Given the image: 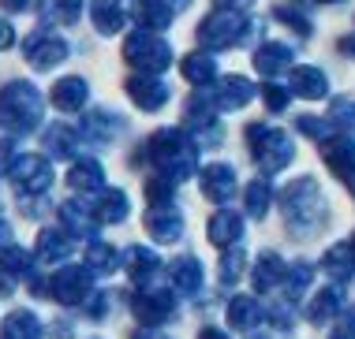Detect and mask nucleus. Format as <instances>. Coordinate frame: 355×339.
I'll return each instance as SVG.
<instances>
[{
    "label": "nucleus",
    "mask_w": 355,
    "mask_h": 339,
    "mask_svg": "<svg viewBox=\"0 0 355 339\" xmlns=\"http://www.w3.org/2000/svg\"><path fill=\"white\" fill-rule=\"evenodd\" d=\"M150 161L157 164V172L165 179H187L195 172V145L187 142L184 131H157L146 145Z\"/></svg>",
    "instance_id": "f257e3e1"
},
{
    "label": "nucleus",
    "mask_w": 355,
    "mask_h": 339,
    "mask_svg": "<svg viewBox=\"0 0 355 339\" xmlns=\"http://www.w3.org/2000/svg\"><path fill=\"white\" fill-rule=\"evenodd\" d=\"M281 205H284L288 228H295L300 235L314 231L325 220V198H322V190L314 179H295L292 187L281 194Z\"/></svg>",
    "instance_id": "f03ea898"
},
{
    "label": "nucleus",
    "mask_w": 355,
    "mask_h": 339,
    "mask_svg": "<svg viewBox=\"0 0 355 339\" xmlns=\"http://www.w3.org/2000/svg\"><path fill=\"white\" fill-rule=\"evenodd\" d=\"M251 30H254V23L239 12V8H217L214 15L202 19L198 42L206 48H232V45H243L247 37H251Z\"/></svg>",
    "instance_id": "7ed1b4c3"
},
{
    "label": "nucleus",
    "mask_w": 355,
    "mask_h": 339,
    "mask_svg": "<svg viewBox=\"0 0 355 339\" xmlns=\"http://www.w3.org/2000/svg\"><path fill=\"white\" fill-rule=\"evenodd\" d=\"M42 120V97L31 82H12L0 90V123L12 131H34Z\"/></svg>",
    "instance_id": "20e7f679"
},
{
    "label": "nucleus",
    "mask_w": 355,
    "mask_h": 339,
    "mask_svg": "<svg viewBox=\"0 0 355 339\" xmlns=\"http://www.w3.org/2000/svg\"><path fill=\"white\" fill-rule=\"evenodd\" d=\"M247 142H251L254 161L262 164V172H281L288 161H292V138L284 131L270 127V123H251L247 127Z\"/></svg>",
    "instance_id": "39448f33"
},
{
    "label": "nucleus",
    "mask_w": 355,
    "mask_h": 339,
    "mask_svg": "<svg viewBox=\"0 0 355 339\" xmlns=\"http://www.w3.org/2000/svg\"><path fill=\"white\" fill-rule=\"evenodd\" d=\"M123 56H128L131 67H139L146 75H157L172 64V48L165 37H157V30H135L123 45Z\"/></svg>",
    "instance_id": "423d86ee"
},
{
    "label": "nucleus",
    "mask_w": 355,
    "mask_h": 339,
    "mask_svg": "<svg viewBox=\"0 0 355 339\" xmlns=\"http://www.w3.org/2000/svg\"><path fill=\"white\" fill-rule=\"evenodd\" d=\"M64 56H68V42H64L60 34L34 30L31 37H26V60H31L37 71H49V67H56Z\"/></svg>",
    "instance_id": "0eeeda50"
},
{
    "label": "nucleus",
    "mask_w": 355,
    "mask_h": 339,
    "mask_svg": "<svg viewBox=\"0 0 355 339\" xmlns=\"http://www.w3.org/2000/svg\"><path fill=\"white\" fill-rule=\"evenodd\" d=\"M322 157L329 164V172L344 183H355V142L352 138H325Z\"/></svg>",
    "instance_id": "6e6552de"
},
{
    "label": "nucleus",
    "mask_w": 355,
    "mask_h": 339,
    "mask_svg": "<svg viewBox=\"0 0 355 339\" xmlns=\"http://www.w3.org/2000/svg\"><path fill=\"white\" fill-rule=\"evenodd\" d=\"M128 93H131V101L139 104V109H146V112H153V109H161V104L168 101V86L157 79V75H135V79L128 82Z\"/></svg>",
    "instance_id": "1a4fd4ad"
},
{
    "label": "nucleus",
    "mask_w": 355,
    "mask_h": 339,
    "mask_svg": "<svg viewBox=\"0 0 355 339\" xmlns=\"http://www.w3.org/2000/svg\"><path fill=\"white\" fill-rule=\"evenodd\" d=\"M288 90H292L295 97H306V101H318V97L329 93V79H325V71H318V67L303 64V67H292Z\"/></svg>",
    "instance_id": "9d476101"
},
{
    "label": "nucleus",
    "mask_w": 355,
    "mask_h": 339,
    "mask_svg": "<svg viewBox=\"0 0 355 339\" xmlns=\"http://www.w3.org/2000/svg\"><path fill=\"white\" fill-rule=\"evenodd\" d=\"M172 309H176V302H172L168 291H146V295L135 298V313L142 324H161L172 317Z\"/></svg>",
    "instance_id": "9b49d317"
},
{
    "label": "nucleus",
    "mask_w": 355,
    "mask_h": 339,
    "mask_svg": "<svg viewBox=\"0 0 355 339\" xmlns=\"http://www.w3.org/2000/svg\"><path fill=\"white\" fill-rule=\"evenodd\" d=\"M202 194L209 201H228L236 194V172L228 168V164H209V168L202 172Z\"/></svg>",
    "instance_id": "f8f14e48"
},
{
    "label": "nucleus",
    "mask_w": 355,
    "mask_h": 339,
    "mask_svg": "<svg viewBox=\"0 0 355 339\" xmlns=\"http://www.w3.org/2000/svg\"><path fill=\"white\" fill-rule=\"evenodd\" d=\"M254 67H258V75H266V79H277L281 71L292 67V48H288L284 42H266L254 53Z\"/></svg>",
    "instance_id": "ddd939ff"
},
{
    "label": "nucleus",
    "mask_w": 355,
    "mask_h": 339,
    "mask_svg": "<svg viewBox=\"0 0 355 339\" xmlns=\"http://www.w3.org/2000/svg\"><path fill=\"white\" fill-rule=\"evenodd\" d=\"M146 228H150V235L161 239V242H172V239L184 235V220H180V212L172 205H153L146 212Z\"/></svg>",
    "instance_id": "4468645a"
},
{
    "label": "nucleus",
    "mask_w": 355,
    "mask_h": 339,
    "mask_svg": "<svg viewBox=\"0 0 355 339\" xmlns=\"http://www.w3.org/2000/svg\"><path fill=\"white\" fill-rule=\"evenodd\" d=\"M12 179L19 183V187L45 190V187H49V179H53V172H49V164H45V161H37L34 153H31V157H19V161H15Z\"/></svg>",
    "instance_id": "2eb2a0df"
},
{
    "label": "nucleus",
    "mask_w": 355,
    "mask_h": 339,
    "mask_svg": "<svg viewBox=\"0 0 355 339\" xmlns=\"http://www.w3.org/2000/svg\"><path fill=\"white\" fill-rule=\"evenodd\" d=\"M214 97H217V109H243V104L254 97V86L247 82L243 75H228V79H220Z\"/></svg>",
    "instance_id": "dca6fc26"
},
{
    "label": "nucleus",
    "mask_w": 355,
    "mask_h": 339,
    "mask_svg": "<svg viewBox=\"0 0 355 339\" xmlns=\"http://www.w3.org/2000/svg\"><path fill=\"white\" fill-rule=\"evenodd\" d=\"M172 15H176V8L168 0H139V8H135V19L142 30H165L172 23Z\"/></svg>",
    "instance_id": "f3484780"
},
{
    "label": "nucleus",
    "mask_w": 355,
    "mask_h": 339,
    "mask_svg": "<svg viewBox=\"0 0 355 339\" xmlns=\"http://www.w3.org/2000/svg\"><path fill=\"white\" fill-rule=\"evenodd\" d=\"M86 97H90V86L83 79H64V82H56V90H53V104L60 112H75L86 104Z\"/></svg>",
    "instance_id": "a211bd4d"
},
{
    "label": "nucleus",
    "mask_w": 355,
    "mask_h": 339,
    "mask_svg": "<svg viewBox=\"0 0 355 339\" xmlns=\"http://www.w3.org/2000/svg\"><path fill=\"white\" fill-rule=\"evenodd\" d=\"M239 235H243V220H239L232 209H220L217 217L209 220V239H214L217 246H232V242H239Z\"/></svg>",
    "instance_id": "6ab92c4d"
},
{
    "label": "nucleus",
    "mask_w": 355,
    "mask_h": 339,
    "mask_svg": "<svg viewBox=\"0 0 355 339\" xmlns=\"http://www.w3.org/2000/svg\"><path fill=\"white\" fill-rule=\"evenodd\" d=\"M123 23H128L123 0H94V26H98L101 34H116Z\"/></svg>",
    "instance_id": "aec40b11"
},
{
    "label": "nucleus",
    "mask_w": 355,
    "mask_h": 339,
    "mask_svg": "<svg viewBox=\"0 0 355 339\" xmlns=\"http://www.w3.org/2000/svg\"><path fill=\"white\" fill-rule=\"evenodd\" d=\"M325 273L333 280H352L355 276V246L352 242H340V246H333L329 254H325Z\"/></svg>",
    "instance_id": "412c9836"
},
{
    "label": "nucleus",
    "mask_w": 355,
    "mask_h": 339,
    "mask_svg": "<svg viewBox=\"0 0 355 339\" xmlns=\"http://www.w3.org/2000/svg\"><path fill=\"white\" fill-rule=\"evenodd\" d=\"M184 79L195 86H209L217 79V60L209 53H191L184 60Z\"/></svg>",
    "instance_id": "4be33fe9"
},
{
    "label": "nucleus",
    "mask_w": 355,
    "mask_h": 339,
    "mask_svg": "<svg viewBox=\"0 0 355 339\" xmlns=\"http://www.w3.org/2000/svg\"><path fill=\"white\" fill-rule=\"evenodd\" d=\"M53 287H56V298H64V302H79V298L86 295V287H90V276H86L83 268H64Z\"/></svg>",
    "instance_id": "5701e85b"
},
{
    "label": "nucleus",
    "mask_w": 355,
    "mask_h": 339,
    "mask_svg": "<svg viewBox=\"0 0 355 339\" xmlns=\"http://www.w3.org/2000/svg\"><path fill=\"white\" fill-rule=\"evenodd\" d=\"M172 284H176V291H184V295H195L202 287V265L195 257H180L172 265Z\"/></svg>",
    "instance_id": "b1692460"
},
{
    "label": "nucleus",
    "mask_w": 355,
    "mask_h": 339,
    "mask_svg": "<svg viewBox=\"0 0 355 339\" xmlns=\"http://www.w3.org/2000/svg\"><path fill=\"white\" fill-rule=\"evenodd\" d=\"M83 131L90 134V138H98V142H109V138H116V134L123 131V120L116 112H90Z\"/></svg>",
    "instance_id": "393cba45"
},
{
    "label": "nucleus",
    "mask_w": 355,
    "mask_h": 339,
    "mask_svg": "<svg viewBox=\"0 0 355 339\" xmlns=\"http://www.w3.org/2000/svg\"><path fill=\"white\" fill-rule=\"evenodd\" d=\"M340 306H344V295H340V287H325L322 295H314V302H311V321H318V324H325L329 317H337L340 313Z\"/></svg>",
    "instance_id": "a878e982"
},
{
    "label": "nucleus",
    "mask_w": 355,
    "mask_h": 339,
    "mask_svg": "<svg viewBox=\"0 0 355 339\" xmlns=\"http://www.w3.org/2000/svg\"><path fill=\"white\" fill-rule=\"evenodd\" d=\"M94 217L105 220V224H116V220L128 217V194L123 190H105L101 201L94 205Z\"/></svg>",
    "instance_id": "bb28decb"
},
{
    "label": "nucleus",
    "mask_w": 355,
    "mask_h": 339,
    "mask_svg": "<svg viewBox=\"0 0 355 339\" xmlns=\"http://www.w3.org/2000/svg\"><path fill=\"white\" fill-rule=\"evenodd\" d=\"M284 273H288L284 261L277 257V254H266L262 261H258V268H254V287L258 291H273L284 280Z\"/></svg>",
    "instance_id": "cd10ccee"
},
{
    "label": "nucleus",
    "mask_w": 355,
    "mask_h": 339,
    "mask_svg": "<svg viewBox=\"0 0 355 339\" xmlns=\"http://www.w3.org/2000/svg\"><path fill=\"white\" fill-rule=\"evenodd\" d=\"M258 317H262V309H258V302L251 295H239V298H232V306H228V324L232 328H254Z\"/></svg>",
    "instance_id": "c85d7f7f"
},
{
    "label": "nucleus",
    "mask_w": 355,
    "mask_h": 339,
    "mask_svg": "<svg viewBox=\"0 0 355 339\" xmlns=\"http://www.w3.org/2000/svg\"><path fill=\"white\" fill-rule=\"evenodd\" d=\"M83 12V0H45L42 4V15L49 23H75Z\"/></svg>",
    "instance_id": "c756f323"
},
{
    "label": "nucleus",
    "mask_w": 355,
    "mask_h": 339,
    "mask_svg": "<svg viewBox=\"0 0 355 339\" xmlns=\"http://www.w3.org/2000/svg\"><path fill=\"white\" fill-rule=\"evenodd\" d=\"M71 187L75 190H98L101 187V164L98 161H79L71 168Z\"/></svg>",
    "instance_id": "7c9ffc66"
},
{
    "label": "nucleus",
    "mask_w": 355,
    "mask_h": 339,
    "mask_svg": "<svg viewBox=\"0 0 355 339\" xmlns=\"http://www.w3.org/2000/svg\"><path fill=\"white\" fill-rule=\"evenodd\" d=\"M270 201H273V187L266 179H254L251 187H247V212H251V217H266Z\"/></svg>",
    "instance_id": "2f4dec72"
},
{
    "label": "nucleus",
    "mask_w": 355,
    "mask_h": 339,
    "mask_svg": "<svg viewBox=\"0 0 355 339\" xmlns=\"http://www.w3.org/2000/svg\"><path fill=\"white\" fill-rule=\"evenodd\" d=\"M128 261H131V276L135 280H150L153 273H157V254L153 250H142V246H135V250H128Z\"/></svg>",
    "instance_id": "473e14b6"
},
{
    "label": "nucleus",
    "mask_w": 355,
    "mask_h": 339,
    "mask_svg": "<svg viewBox=\"0 0 355 339\" xmlns=\"http://www.w3.org/2000/svg\"><path fill=\"white\" fill-rule=\"evenodd\" d=\"M311 276H314V268L306 265V261H295V265L284 273V291H288V298L303 295V291L311 287Z\"/></svg>",
    "instance_id": "72a5a7b5"
},
{
    "label": "nucleus",
    "mask_w": 355,
    "mask_h": 339,
    "mask_svg": "<svg viewBox=\"0 0 355 339\" xmlns=\"http://www.w3.org/2000/svg\"><path fill=\"white\" fill-rule=\"evenodd\" d=\"M329 123L340 131H355V101L352 97H337L329 109Z\"/></svg>",
    "instance_id": "f704fd0d"
},
{
    "label": "nucleus",
    "mask_w": 355,
    "mask_h": 339,
    "mask_svg": "<svg viewBox=\"0 0 355 339\" xmlns=\"http://www.w3.org/2000/svg\"><path fill=\"white\" fill-rule=\"evenodd\" d=\"M45 142H49V149L56 153V157H71L75 153V134L64 127V123H56V127L45 134Z\"/></svg>",
    "instance_id": "c9c22d12"
},
{
    "label": "nucleus",
    "mask_w": 355,
    "mask_h": 339,
    "mask_svg": "<svg viewBox=\"0 0 355 339\" xmlns=\"http://www.w3.org/2000/svg\"><path fill=\"white\" fill-rule=\"evenodd\" d=\"M4 339H37V324L26 313H19V317H12V324L4 328Z\"/></svg>",
    "instance_id": "e433bc0d"
},
{
    "label": "nucleus",
    "mask_w": 355,
    "mask_h": 339,
    "mask_svg": "<svg viewBox=\"0 0 355 339\" xmlns=\"http://www.w3.org/2000/svg\"><path fill=\"white\" fill-rule=\"evenodd\" d=\"M239 276H243V254L232 250V254L220 261V284H236Z\"/></svg>",
    "instance_id": "4c0bfd02"
},
{
    "label": "nucleus",
    "mask_w": 355,
    "mask_h": 339,
    "mask_svg": "<svg viewBox=\"0 0 355 339\" xmlns=\"http://www.w3.org/2000/svg\"><path fill=\"white\" fill-rule=\"evenodd\" d=\"M277 19H281V23H288L295 34H303V37L311 34V19H306L303 12H295V8H277Z\"/></svg>",
    "instance_id": "58836bf2"
},
{
    "label": "nucleus",
    "mask_w": 355,
    "mask_h": 339,
    "mask_svg": "<svg viewBox=\"0 0 355 339\" xmlns=\"http://www.w3.org/2000/svg\"><path fill=\"white\" fill-rule=\"evenodd\" d=\"M295 127H300L303 134H311V138H318V142H325V134H329V123L314 120V116H300V120H295Z\"/></svg>",
    "instance_id": "ea45409f"
},
{
    "label": "nucleus",
    "mask_w": 355,
    "mask_h": 339,
    "mask_svg": "<svg viewBox=\"0 0 355 339\" xmlns=\"http://www.w3.org/2000/svg\"><path fill=\"white\" fill-rule=\"evenodd\" d=\"M116 250H109V246H94L90 250V265L94 268H101V273H109V268H116Z\"/></svg>",
    "instance_id": "a19ab883"
},
{
    "label": "nucleus",
    "mask_w": 355,
    "mask_h": 339,
    "mask_svg": "<svg viewBox=\"0 0 355 339\" xmlns=\"http://www.w3.org/2000/svg\"><path fill=\"white\" fill-rule=\"evenodd\" d=\"M262 93H266V104H270L273 112H281L284 104H288V97H292V90H284V86H277V82L262 86Z\"/></svg>",
    "instance_id": "79ce46f5"
},
{
    "label": "nucleus",
    "mask_w": 355,
    "mask_h": 339,
    "mask_svg": "<svg viewBox=\"0 0 355 339\" xmlns=\"http://www.w3.org/2000/svg\"><path fill=\"white\" fill-rule=\"evenodd\" d=\"M329 339H355V313H352V317H344V324H340Z\"/></svg>",
    "instance_id": "37998d69"
},
{
    "label": "nucleus",
    "mask_w": 355,
    "mask_h": 339,
    "mask_svg": "<svg viewBox=\"0 0 355 339\" xmlns=\"http://www.w3.org/2000/svg\"><path fill=\"white\" fill-rule=\"evenodd\" d=\"M12 42H15V30L0 19V48H12Z\"/></svg>",
    "instance_id": "c03bdc74"
},
{
    "label": "nucleus",
    "mask_w": 355,
    "mask_h": 339,
    "mask_svg": "<svg viewBox=\"0 0 355 339\" xmlns=\"http://www.w3.org/2000/svg\"><path fill=\"white\" fill-rule=\"evenodd\" d=\"M0 4H4L8 12H26V8L34 4V0H0Z\"/></svg>",
    "instance_id": "a18cd8bd"
},
{
    "label": "nucleus",
    "mask_w": 355,
    "mask_h": 339,
    "mask_svg": "<svg viewBox=\"0 0 355 339\" xmlns=\"http://www.w3.org/2000/svg\"><path fill=\"white\" fill-rule=\"evenodd\" d=\"M340 53L355 56V34H352V37H340Z\"/></svg>",
    "instance_id": "49530a36"
},
{
    "label": "nucleus",
    "mask_w": 355,
    "mask_h": 339,
    "mask_svg": "<svg viewBox=\"0 0 355 339\" xmlns=\"http://www.w3.org/2000/svg\"><path fill=\"white\" fill-rule=\"evenodd\" d=\"M198 339H228V336L220 332V328H202V336H198Z\"/></svg>",
    "instance_id": "de8ad7c7"
},
{
    "label": "nucleus",
    "mask_w": 355,
    "mask_h": 339,
    "mask_svg": "<svg viewBox=\"0 0 355 339\" xmlns=\"http://www.w3.org/2000/svg\"><path fill=\"white\" fill-rule=\"evenodd\" d=\"M217 4H220V8H239V12H243V8L251 4V0H217Z\"/></svg>",
    "instance_id": "09e8293b"
},
{
    "label": "nucleus",
    "mask_w": 355,
    "mask_h": 339,
    "mask_svg": "<svg viewBox=\"0 0 355 339\" xmlns=\"http://www.w3.org/2000/svg\"><path fill=\"white\" fill-rule=\"evenodd\" d=\"M135 339H165V336L153 332V328H146V332H135Z\"/></svg>",
    "instance_id": "8fccbe9b"
},
{
    "label": "nucleus",
    "mask_w": 355,
    "mask_h": 339,
    "mask_svg": "<svg viewBox=\"0 0 355 339\" xmlns=\"http://www.w3.org/2000/svg\"><path fill=\"white\" fill-rule=\"evenodd\" d=\"M168 4H172V8H176V12H184V8L191 4V0H168Z\"/></svg>",
    "instance_id": "3c124183"
},
{
    "label": "nucleus",
    "mask_w": 355,
    "mask_h": 339,
    "mask_svg": "<svg viewBox=\"0 0 355 339\" xmlns=\"http://www.w3.org/2000/svg\"><path fill=\"white\" fill-rule=\"evenodd\" d=\"M322 4H340V0H322Z\"/></svg>",
    "instance_id": "603ef678"
},
{
    "label": "nucleus",
    "mask_w": 355,
    "mask_h": 339,
    "mask_svg": "<svg viewBox=\"0 0 355 339\" xmlns=\"http://www.w3.org/2000/svg\"><path fill=\"white\" fill-rule=\"evenodd\" d=\"M352 246H355V239H352Z\"/></svg>",
    "instance_id": "864d4df0"
}]
</instances>
